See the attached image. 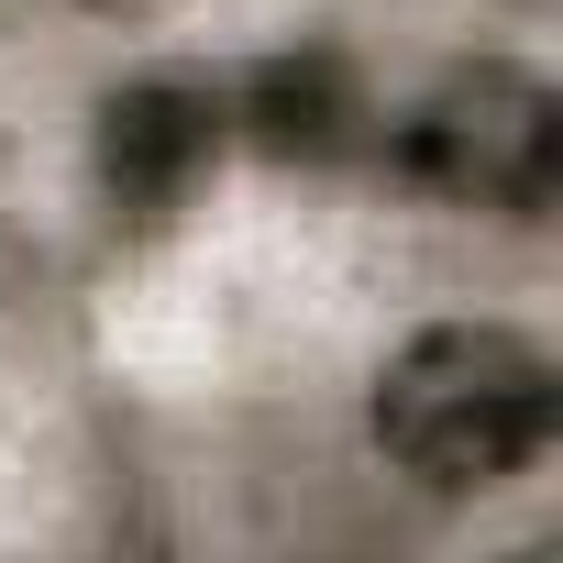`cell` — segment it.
Listing matches in <instances>:
<instances>
[{"mask_svg":"<svg viewBox=\"0 0 563 563\" xmlns=\"http://www.w3.org/2000/svg\"><path fill=\"white\" fill-rule=\"evenodd\" d=\"M365 89L343 56H276L232 89V133H254L265 155H354L365 144Z\"/></svg>","mask_w":563,"mask_h":563,"instance_id":"277c9868","label":"cell"},{"mask_svg":"<svg viewBox=\"0 0 563 563\" xmlns=\"http://www.w3.org/2000/svg\"><path fill=\"white\" fill-rule=\"evenodd\" d=\"M89 12H166V0H89Z\"/></svg>","mask_w":563,"mask_h":563,"instance_id":"5b68a950","label":"cell"},{"mask_svg":"<svg viewBox=\"0 0 563 563\" xmlns=\"http://www.w3.org/2000/svg\"><path fill=\"white\" fill-rule=\"evenodd\" d=\"M552 431H563L552 354L497 321H442V332L398 343L376 376V442L431 497H486V486L530 475L552 453Z\"/></svg>","mask_w":563,"mask_h":563,"instance_id":"6da1fadb","label":"cell"},{"mask_svg":"<svg viewBox=\"0 0 563 563\" xmlns=\"http://www.w3.org/2000/svg\"><path fill=\"white\" fill-rule=\"evenodd\" d=\"M398 166L475 210H541L563 177V111L530 67H464L398 122Z\"/></svg>","mask_w":563,"mask_h":563,"instance_id":"7a4b0ae2","label":"cell"},{"mask_svg":"<svg viewBox=\"0 0 563 563\" xmlns=\"http://www.w3.org/2000/svg\"><path fill=\"white\" fill-rule=\"evenodd\" d=\"M232 144V100L210 78H133L100 100V188L122 221H177Z\"/></svg>","mask_w":563,"mask_h":563,"instance_id":"3957f363","label":"cell"}]
</instances>
